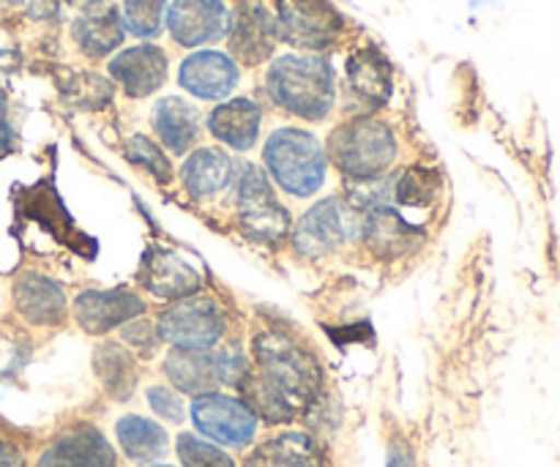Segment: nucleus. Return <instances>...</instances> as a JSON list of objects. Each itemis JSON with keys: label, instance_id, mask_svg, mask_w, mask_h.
<instances>
[{"label": "nucleus", "instance_id": "1", "mask_svg": "<svg viewBox=\"0 0 560 467\" xmlns=\"http://www.w3.org/2000/svg\"><path fill=\"white\" fill-rule=\"evenodd\" d=\"M266 91L277 107L304 120H323L337 102V77L323 55H282L266 74Z\"/></svg>", "mask_w": 560, "mask_h": 467}, {"label": "nucleus", "instance_id": "2", "mask_svg": "<svg viewBox=\"0 0 560 467\" xmlns=\"http://www.w3.org/2000/svg\"><path fill=\"white\" fill-rule=\"evenodd\" d=\"M257 375L288 397L295 408H304L320 394L323 372L312 353H306L293 337L282 331H260L255 337Z\"/></svg>", "mask_w": 560, "mask_h": 467}, {"label": "nucleus", "instance_id": "3", "mask_svg": "<svg viewBox=\"0 0 560 467\" xmlns=\"http://www.w3.org/2000/svg\"><path fill=\"white\" fill-rule=\"evenodd\" d=\"M262 159L273 184L293 197H312L323 189L328 173V153L315 135L284 126L268 137Z\"/></svg>", "mask_w": 560, "mask_h": 467}, {"label": "nucleus", "instance_id": "4", "mask_svg": "<svg viewBox=\"0 0 560 467\" xmlns=\"http://www.w3.org/2000/svg\"><path fill=\"white\" fill-rule=\"evenodd\" d=\"M326 153L342 175L353 180H370L392 167L399 145L392 126L370 115H359L334 131Z\"/></svg>", "mask_w": 560, "mask_h": 467}, {"label": "nucleus", "instance_id": "5", "mask_svg": "<svg viewBox=\"0 0 560 467\" xmlns=\"http://www.w3.org/2000/svg\"><path fill=\"white\" fill-rule=\"evenodd\" d=\"M235 211L238 224L257 244H277L290 233V213L273 195L271 180L249 162L235 164Z\"/></svg>", "mask_w": 560, "mask_h": 467}, {"label": "nucleus", "instance_id": "6", "mask_svg": "<svg viewBox=\"0 0 560 467\" xmlns=\"http://www.w3.org/2000/svg\"><path fill=\"white\" fill-rule=\"evenodd\" d=\"M364 230V211L342 197H331L301 217L299 227L293 233V246L306 257H320L339 249L345 244L361 241Z\"/></svg>", "mask_w": 560, "mask_h": 467}, {"label": "nucleus", "instance_id": "7", "mask_svg": "<svg viewBox=\"0 0 560 467\" xmlns=\"http://www.w3.org/2000/svg\"><path fill=\"white\" fill-rule=\"evenodd\" d=\"M224 328L228 320L217 301L189 295L162 312L156 334L180 350H211L222 339Z\"/></svg>", "mask_w": 560, "mask_h": 467}, {"label": "nucleus", "instance_id": "8", "mask_svg": "<svg viewBox=\"0 0 560 467\" xmlns=\"http://www.w3.org/2000/svg\"><path fill=\"white\" fill-rule=\"evenodd\" d=\"M279 38L301 49H326L342 36L345 20L328 0H277Z\"/></svg>", "mask_w": 560, "mask_h": 467}, {"label": "nucleus", "instance_id": "9", "mask_svg": "<svg viewBox=\"0 0 560 467\" xmlns=\"http://www.w3.org/2000/svg\"><path fill=\"white\" fill-rule=\"evenodd\" d=\"M191 421L213 443L244 448L257 435V416L244 399L228 394H202L191 402Z\"/></svg>", "mask_w": 560, "mask_h": 467}, {"label": "nucleus", "instance_id": "10", "mask_svg": "<svg viewBox=\"0 0 560 467\" xmlns=\"http://www.w3.org/2000/svg\"><path fill=\"white\" fill-rule=\"evenodd\" d=\"M230 11L222 0H173L167 9L170 36L180 47H202L230 33Z\"/></svg>", "mask_w": 560, "mask_h": 467}, {"label": "nucleus", "instance_id": "11", "mask_svg": "<svg viewBox=\"0 0 560 467\" xmlns=\"http://www.w3.org/2000/svg\"><path fill=\"white\" fill-rule=\"evenodd\" d=\"M167 52L156 47V44L126 47L109 60V77L131 98H145L156 93L164 85V80H167Z\"/></svg>", "mask_w": 560, "mask_h": 467}, {"label": "nucleus", "instance_id": "12", "mask_svg": "<svg viewBox=\"0 0 560 467\" xmlns=\"http://www.w3.org/2000/svg\"><path fill=\"white\" fill-rule=\"evenodd\" d=\"M241 80L238 63L230 55L217 52V49H200L191 52L180 63L178 82L186 93L202 102H222L235 91Z\"/></svg>", "mask_w": 560, "mask_h": 467}, {"label": "nucleus", "instance_id": "13", "mask_svg": "<svg viewBox=\"0 0 560 467\" xmlns=\"http://www.w3.org/2000/svg\"><path fill=\"white\" fill-rule=\"evenodd\" d=\"M230 52L241 63L257 66L268 60L277 49L279 27L277 16L260 3L238 5L235 16L230 20Z\"/></svg>", "mask_w": 560, "mask_h": 467}, {"label": "nucleus", "instance_id": "14", "mask_svg": "<svg viewBox=\"0 0 560 467\" xmlns=\"http://www.w3.org/2000/svg\"><path fill=\"white\" fill-rule=\"evenodd\" d=\"M145 312L140 295L131 290H85L74 301V317L85 334H107L113 328L131 323Z\"/></svg>", "mask_w": 560, "mask_h": 467}, {"label": "nucleus", "instance_id": "15", "mask_svg": "<svg viewBox=\"0 0 560 467\" xmlns=\"http://www.w3.org/2000/svg\"><path fill=\"white\" fill-rule=\"evenodd\" d=\"M140 279L148 293L167 301L189 299L202 284L200 271L184 255L173 249H162V246L148 249L145 260H142Z\"/></svg>", "mask_w": 560, "mask_h": 467}, {"label": "nucleus", "instance_id": "16", "mask_svg": "<svg viewBox=\"0 0 560 467\" xmlns=\"http://www.w3.org/2000/svg\"><path fill=\"white\" fill-rule=\"evenodd\" d=\"M361 241L381 257H399L424 241V230L419 224L399 217L397 208L375 206L364 211V230Z\"/></svg>", "mask_w": 560, "mask_h": 467}, {"label": "nucleus", "instance_id": "17", "mask_svg": "<svg viewBox=\"0 0 560 467\" xmlns=\"http://www.w3.org/2000/svg\"><path fill=\"white\" fill-rule=\"evenodd\" d=\"M71 36H74L77 47L91 58H104L113 49L120 47L126 36L124 20L120 11L107 0H88L85 9L77 14L74 25H71Z\"/></svg>", "mask_w": 560, "mask_h": 467}, {"label": "nucleus", "instance_id": "18", "mask_svg": "<svg viewBox=\"0 0 560 467\" xmlns=\"http://www.w3.org/2000/svg\"><path fill=\"white\" fill-rule=\"evenodd\" d=\"M345 80L350 93L370 109L383 107L392 98V63L375 47H361L350 55L345 63Z\"/></svg>", "mask_w": 560, "mask_h": 467}, {"label": "nucleus", "instance_id": "19", "mask_svg": "<svg viewBox=\"0 0 560 467\" xmlns=\"http://www.w3.org/2000/svg\"><path fill=\"white\" fill-rule=\"evenodd\" d=\"M36 467H115V454L102 432H96L93 427H80V430L58 437L38 457Z\"/></svg>", "mask_w": 560, "mask_h": 467}, {"label": "nucleus", "instance_id": "20", "mask_svg": "<svg viewBox=\"0 0 560 467\" xmlns=\"http://www.w3.org/2000/svg\"><path fill=\"white\" fill-rule=\"evenodd\" d=\"M262 126V109L260 104L252 98H230L213 107L208 115V129L224 145L235 148V151H249L255 148L257 137H260Z\"/></svg>", "mask_w": 560, "mask_h": 467}, {"label": "nucleus", "instance_id": "21", "mask_svg": "<svg viewBox=\"0 0 560 467\" xmlns=\"http://www.w3.org/2000/svg\"><path fill=\"white\" fill-rule=\"evenodd\" d=\"M14 304L16 312L33 326H55L63 320L66 295L55 279L31 271L16 279Z\"/></svg>", "mask_w": 560, "mask_h": 467}, {"label": "nucleus", "instance_id": "22", "mask_svg": "<svg viewBox=\"0 0 560 467\" xmlns=\"http://www.w3.org/2000/svg\"><path fill=\"white\" fill-rule=\"evenodd\" d=\"M180 178H184L186 191L195 200H213L233 186L235 164L219 148H200L184 162Z\"/></svg>", "mask_w": 560, "mask_h": 467}, {"label": "nucleus", "instance_id": "23", "mask_svg": "<svg viewBox=\"0 0 560 467\" xmlns=\"http://www.w3.org/2000/svg\"><path fill=\"white\" fill-rule=\"evenodd\" d=\"M153 131L173 153H186L200 137V115L180 96L159 98L151 115Z\"/></svg>", "mask_w": 560, "mask_h": 467}, {"label": "nucleus", "instance_id": "24", "mask_svg": "<svg viewBox=\"0 0 560 467\" xmlns=\"http://www.w3.org/2000/svg\"><path fill=\"white\" fill-rule=\"evenodd\" d=\"M164 372H167V377L180 388V392L191 394V397L211 394L213 388L222 383L217 355L206 353V350L175 348L173 353L167 355V361H164Z\"/></svg>", "mask_w": 560, "mask_h": 467}, {"label": "nucleus", "instance_id": "25", "mask_svg": "<svg viewBox=\"0 0 560 467\" xmlns=\"http://www.w3.org/2000/svg\"><path fill=\"white\" fill-rule=\"evenodd\" d=\"M246 467H323V454L310 435L288 432L257 446Z\"/></svg>", "mask_w": 560, "mask_h": 467}, {"label": "nucleus", "instance_id": "26", "mask_svg": "<svg viewBox=\"0 0 560 467\" xmlns=\"http://www.w3.org/2000/svg\"><path fill=\"white\" fill-rule=\"evenodd\" d=\"M115 432H118L124 454L135 463H148V459H156L167 452V432L156 421H148L142 416H124Z\"/></svg>", "mask_w": 560, "mask_h": 467}, {"label": "nucleus", "instance_id": "27", "mask_svg": "<svg viewBox=\"0 0 560 467\" xmlns=\"http://www.w3.org/2000/svg\"><path fill=\"white\" fill-rule=\"evenodd\" d=\"M96 370L102 377L104 388L113 394L115 399H126L131 394L137 383L135 361L126 350H120L118 345H104L96 350Z\"/></svg>", "mask_w": 560, "mask_h": 467}, {"label": "nucleus", "instance_id": "28", "mask_svg": "<svg viewBox=\"0 0 560 467\" xmlns=\"http://www.w3.org/2000/svg\"><path fill=\"white\" fill-rule=\"evenodd\" d=\"M438 175L427 167H408L394 184V200L405 208H430L438 197Z\"/></svg>", "mask_w": 560, "mask_h": 467}, {"label": "nucleus", "instance_id": "29", "mask_svg": "<svg viewBox=\"0 0 560 467\" xmlns=\"http://www.w3.org/2000/svg\"><path fill=\"white\" fill-rule=\"evenodd\" d=\"M164 9H167V0H124L120 20H124L126 33L137 38L159 36Z\"/></svg>", "mask_w": 560, "mask_h": 467}, {"label": "nucleus", "instance_id": "30", "mask_svg": "<svg viewBox=\"0 0 560 467\" xmlns=\"http://www.w3.org/2000/svg\"><path fill=\"white\" fill-rule=\"evenodd\" d=\"M126 156H129L131 164L145 170L148 175L156 178V184H167L173 178V164H170L167 153L145 135H135L129 142H126Z\"/></svg>", "mask_w": 560, "mask_h": 467}, {"label": "nucleus", "instance_id": "31", "mask_svg": "<svg viewBox=\"0 0 560 467\" xmlns=\"http://www.w3.org/2000/svg\"><path fill=\"white\" fill-rule=\"evenodd\" d=\"M175 448H178V459L184 467H235L233 459L222 448L195 435H180Z\"/></svg>", "mask_w": 560, "mask_h": 467}, {"label": "nucleus", "instance_id": "32", "mask_svg": "<svg viewBox=\"0 0 560 467\" xmlns=\"http://www.w3.org/2000/svg\"><path fill=\"white\" fill-rule=\"evenodd\" d=\"M148 402H151L153 413L162 416L170 424H180V421H184V402H180L178 394H173L170 388H151V392H148Z\"/></svg>", "mask_w": 560, "mask_h": 467}, {"label": "nucleus", "instance_id": "33", "mask_svg": "<svg viewBox=\"0 0 560 467\" xmlns=\"http://www.w3.org/2000/svg\"><path fill=\"white\" fill-rule=\"evenodd\" d=\"M14 5H20L25 14L36 16V20H49V16L58 14L60 0H11Z\"/></svg>", "mask_w": 560, "mask_h": 467}, {"label": "nucleus", "instance_id": "34", "mask_svg": "<svg viewBox=\"0 0 560 467\" xmlns=\"http://www.w3.org/2000/svg\"><path fill=\"white\" fill-rule=\"evenodd\" d=\"M14 145V131L9 126V104H5V96L0 93V156L11 151Z\"/></svg>", "mask_w": 560, "mask_h": 467}, {"label": "nucleus", "instance_id": "35", "mask_svg": "<svg viewBox=\"0 0 560 467\" xmlns=\"http://www.w3.org/2000/svg\"><path fill=\"white\" fill-rule=\"evenodd\" d=\"M0 467H25L22 452L9 441H0Z\"/></svg>", "mask_w": 560, "mask_h": 467}, {"label": "nucleus", "instance_id": "36", "mask_svg": "<svg viewBox=\"0 0 560 467\" xmlns=\"http://www.w3.org/2000/svg\"><path fill=\"white\" fill-rule=\"evenodd\" d=\"M386 467H416L413 465V454H410L405 446H394L392 452H388Z\"/></svg>", "mask_w": 560, "mask_h": 467}]
</instances>
